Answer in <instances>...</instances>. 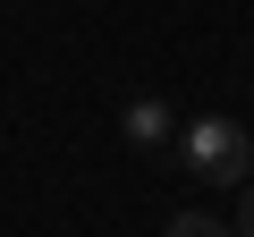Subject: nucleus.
<instances>
[{
    "mask_svg": "<svg viewBox=\"0 0 254 237\" xmlns=\"http://www.w3.org/2000/svg\"><path fill=\"white\" fill-rule=\"evenodd\" d=\"M161 237H237V229H229V220H212V212H178Z\"/></svg>",
    "mask_w": 254,
    "mask_h": 237,
    "instance_id": "7ed1b4c3",
    "label": "nucleus"
},
{
    "mask_svg": "<svg viewBox=\"0 0 254 237\" xmlns=\"http://www.w3.org/2000/svg\"><path fill=\"white\" fill-rule=\"evenodd\" d=\"M119 136L136 144V153H153V144H170V102H153V93H136L119 110Z\"/></svg>",
    "mask_w": 254,
    "mask_h": 237,
    "instance_id": "f03ea898",
    "label": "nucleus"
},
{
    "mask_svg": "<svg viewBox=\"0 0 254 237\" xmlns=\"http://www.w3.org/2000/svg\"><path fill=\"white\" fill-rule=\"evenodd\" d=\"M237 237H254V178L237 186Z\"/></svg>",
    "mask_w": 254,
    "mask_h": 237,
    "instance_id": "20e7f679",
    "label": "nucleus"
},
{
    "mask_svg": "<svg viewBox=\"0 0 254 237\" xmlns=\"http://www.w3.org/2000/svg\"><path fill=\"white\" fill-rule=\"evenodd\" d=\"M178 161H187L203 186H246V178H254V136L237 127V118L203 110V118L178 127Z\"/></svg>",
    "mask_w": 254,
    "mask_h": 237,
    "instance_id": "f257e3e1",
    "label": "nucleus"
}]
</instances>
